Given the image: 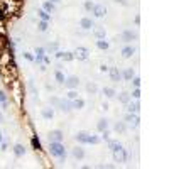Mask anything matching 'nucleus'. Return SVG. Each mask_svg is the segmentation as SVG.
<instances>
[{
  "mask_svg": "<svg viewBox=\"0 0 169 169\" xmlns=\"http://www.w3.org/2000/svg\"><path fill=\"white\" fill-rule=\"evenodd\" d=\"M105 129H108V120H107V118H101V120H98L97 130H98V132H103Z\"/></svg>",
  "mask_w": 169,
  "mask_h": 169,
  "instance_id": "17",
  "label": "nucleus"
},
{
  "mask_svg": "<svg viewBox=\"0 0 169 169\" xmlns=\"http://www.w3.org/2000/svg\"><path fill=\"white\" fill-rule=\"evenodd\" d=\"M93 34H95L97 39H105V27H95Z\"/></svg>",
  "mask_w": 169,
  "mask_h": 169,
  "instance_id": "16",
  "label": "nucleus"
},
{
  "mask_svg": "<svg viewBox=\"0 0 169 169\" xmlns=\"http://www.w3.org/2000/svg\"><path fill=\"white\" fill-rule=\"evenodd\" d=\"M125 122H130L134 127H139V123H140V118L137 117V115H135V113H130V112H129V113L125 115Z\"/></svg>",
  "mask_w": 169,
  "mask_h": 169,
  "instance_id": "6",
  "label": "nucleus"
},
{
  "mask_svg": "<svg viewBox=\"0 0 169 169\" xmlns=\"http://www.w3.org/2000/svg\"><path fill=\"white\" fill-rule=\"evenodd\" d=\"M83 107H84V100H83V98H75V100H71V108L81 110Z\"/></svg>",
  "mask_w": 169,
  "mask_h": 169,
  "instance_id": "11",
  "label": "nucleus"
},
{
  "mask_svg": "<svg viewBox=\"0 0 169 169\" xmlns=\"http://www.w3.org/2000/svg\"><path fill=\"white\" fill-rule=\"evenodd\" d=\"M24 58L27 59V61H34V56L30 54V53H24Z\"/></svg>",
  "mask_w": 169,
  "mask_h": 169,
  "instance_id": "42",
  "label": "nucleus"
},
{
  "mask_svg": "<svg viewBox=\"0 0 169 169\" xmlns=\"http://www.w3.org/2000/svg\"><path fill=\"white\" fill-rule=\"evenodd\" d=\"M134 76H135V73H134V69H132V68H127L125 71L122 73V78H123V80H127V81H130Z\"/></svg>",
  "mask_w": 169,
  "mask_h": 169,
  "instance_id": "19",
  "label": "nucleus"
},
{
  "mask_svg": "<svg viewBox=\"0 0 169 169\" xmlns=\"http://www.w3.org/2000/svg\"><path fill=\"white\" fill-rule=\"evenodd\" d=\"M51 2H53V4H56V2H59V0H51Z\"/></svg>",
  "mask_w": 169,
  "mask_h": 169,
  "instance_id": "48",
  "label": "nucleus"
},
{
  "mask_svg": "<svg viewBox=\"0 0 169 169\" xmlns=\"http://www.w3.org/2000/svg\"><path fill=\"white\" fill-rule=\"evenodd\" d=\"M42 118H46V120H51V118L54 117V110L53 108H42Z\"/></svg>",
  "mask_w": 169,
  "mask_h": 169,
  "instance_id": "20",
  "label": "nucleus"
},
{
  "mask_svg": "<svg viewBox=\"0 0 169 169\" xmlns=\"http://www.w3.org/2000/svg\"><path fill=\"white\" fill-rule=\"evenodd\" d=\"M37 14H39V17H41V21H46V22H49V21H51V15L46 12V10H42V8H41V10H39Z\"/></svg>",
  "mask_w": 169,
  "mask_h": 169,
  "instance_id": "29",
  "label": "nucleus"
},
{
  "mask_svg": "<svg viewBox=\"0 0 169 169\" xmlns=\"http://www.w3.org/2000/svg\"><path fill=\"white\" fill-rule=\"evenodd\" d=\"M84 8H86V10H91V8H93V4L90 2V0H86V2H84Z\"/></svg>",
  "mask_w": 169,
  "mask_h": 169,
  "instance_id": "41",
  "label": "nucleus"
},
{
  "mask_svg": "<svg viewBox=\"0 0 169 169\" xmlns=\"http://www.w3.org/2000/svg\"><path fill=\"white\" fill-rule=\"evenodd\" d=\"M91 10H93V14H95L97 17H103V15L107 14L105 5H100V4H98V5H93V8H91Z\"/></svg>",
  "mask_w": 169,
  "mask_h": 169,
  "instance_id": "8",
  "label": "nucleus"
},
{
  "mask_svg": "<svg viewBox=\"0 0 169 169\" xmlns=\"http://www.w3.org/2000/svg\"><path fill=\"white\" fill-rule=\"evenodd\" d=\"M132 97H134L135 100H139V98H140V90H139V88H135L134 91H132Z\"/></svg>",
  "mask_w": 169,
  "mask_h": 169,
  "instance_id": "39",
  "label": "nucleus"
},
{
  "mask_svg": "<svg viewBox=\"0 0 169 169\" xmlns=\"http://www.w3.org/2000/svg\"><path fill=\"white\" fill-rule=\"evenodd\" d=\"M56 107L59 110H63V112H69L71 110V100H58Z\"/></svg>",
  "mask_w": 169,
  "mask_h": 169,
  "instance_id": "5",
  "label": "nucleus"
},
{
  "mask_svg": "<svg viewBox=\"0 0 169 169\" xmlns=\"http://www.w3.org/2000/svg\"><path fill=\"white\" fill-rule=\"evenodd\" d=\"M118 100L122 101L123 105H127V103H129V101H130V95H129V93H120V95H118Z\"/></svg>",
  "mask_w": 169,
  "mask_h": 169,
  "instance_id": "25",
  "label": "nucleus"
},
{
  "mask_svg": "<svg viewBox=\"0 0 169 169\" xmlns=\"http://www.w3.org/2000/svg\"><path fill=\"white\" fill-rule=\"evenodd\" d=\"M2 140H4V137H2V132H0V144H2Z\"/></svg>",
  "mask_w": 169,
  "mask_h": 169,
  "instance_id": "47",
  "label": "nucleus"
},
{
  "mask_svg": "<svg viewBox=\"0 0 169 169\" xmlns=\"http://www.w3.org/2000/svg\"><path fill=\"white\" fill-rule=\"evenodd\" d=\"M108 147L112 149V151H113V149H117V147H120V144L117 142V140H110L108 139Z\"/></svg>",
  "mask_w": 169,
  "mask_h": 169,
  "instance_id": "34",
  "label": "nucleus"
},
{
  "mask_svg": "<svg viewBox=\"0 0 169 169\" xmlns=\"http://www.w3.org/2000/svg\"><path fill=\"white\" fill-rule=\"evenodd\" d=\"M14 154H15L17 157H22L25 154V149H24V145L22 144H17L15 147H14Z\"/></svg>",
  "mask_w": 169,
  "mask_h": 169,
  "instance_id": "22",
  "label": "nucleus"
},
{
  "mask_svg": "<svg viewBox=\"0 0 169 169\" xmlns=\"http://www.w3.org/2000/svg\"><path fill=\"white\" fill-rule=\"evenodd\" d=\"M132 83H134V86H135V88H139V86H140V78L134 76V78H132Z\"/></svg>",
  "mask_w": 169,
  "mask_h": 169,
  "instance_id": "38",
  "label": "nucleus"
},
{
  "mask_svg": "<svg viewBox=\"0 0 169 169\" xmlns=\"http://www.w3.org/2000/svg\"><path fill=\"white\" fill-rule=\"evenodd\" d=\"M58 49V42H51L49 44V51H56Z\"/></svg>",
  "mask_w": 169,
  "mask_h": 169,
  "instance_id": "43",
  "label": "nucleus"
},
{
  "mask_svg": "<svg viewBox=\"0 0 169 169\" xmlns=\"http://www.w3.org/2000/svg\"><path fill=\"white\" fill-rule=\"evenodd\" d=\"M86 91L91 93V95H95V93L98 91V86L95 83H88V84H86Z\"/></svg>",
  "mask_w": 169,
  "mask_h": 169,
  "instance_id": "30",
  "label": "nucleus"
},
{
  "mask_svg": "<svg viewBox=\"0 0 169 169\" xmlns=\"http://www.w3.org/2000/svg\"><path fill=\"white\" fill-rule=\"evenodd\" d=\"M103 95H105V97H108V98H113L115 97V90L110 88V86H105V88H103Z\"/></svg>",
  "mask_w": 169,
  "mask_h": 169,
  "instance_id": "27",
  "label": "nucleus"
},
{
  "mask_svg": "<svg viewBox=\"0 0 169 169\" xmlns=\"http://www.w3.org/2000/svg\"><path fill=\"white\" fill-rule=\"evenodd\" d=\"M49 152L51 156L58 157L59 161H64L66 159V149L61 142H49Z\"/></svg>",
  "mask_w": 169,
  "mask_h": 169,
  "instance_id": "1",
  "label": "nucleus"
},
{
  "mask_svg": "<svg viewBox=\"0 0 169 169\" xmlns=\"http://www.w3.org/2000/svg\"><path fill=\"white\" fill-rule=\"evenodd\" d=\"M134 53H135V49L132 46H125L122 49V56H123V58H132V54H134Z\"/></svg>",
  "mask_w": 169,
  "mask_h": 169,
  "instance_id": "21",
  "label": "nucleus"
},
{
  "mask_svg": "<svg viewBox=\"0 0 169 169\" xmlns=\"http://www.w3.org/2000/svg\"><path fill=\"white\" fill-rule=\"evenodd\" d=\"M110 78H112V81H118L122 78V73L118 71V68H110Z\"/></svg>",
  "mask_w": 169,
  "mask_h": 169,
  "instance_id": "10",
  "label": "nucleus"
},
{
  "mask_svg": "<svg viewBox=\"0 0 169 169\" xmlns=\"http://www.w3.org/2000/svg\"><path fill=\"white\" fill-rule=\"evenodd\" d=\"M122 37H123V41H132V39H137V34L135 32H132V30H123V34H122Z\"/></svg>",
  "mask_w": 169,
  "mask_h": 169,
  "instance_id": "18",
  "label": "nucleus"
},
{
  "mask_svg": "<svg viewBox=\"0 0 169 169\" xmlns=\"http://www.w3.org/2000/svg\"><path fill=\"white\" fill-rule=\"evenodd\" d=\"M113 129H115V132H120V134H123V132L127 130V127H125V123H123V122H117Z\"/></svg>",
  "mask_w": 169,
  "mask_h": 169,
  "instance_id": "26",
  "label": "nucleus"
},
{
  "mask_svg": "<svg viewBox=\"0 0 169 169\" xmlns=\"http://www.w3.org/2000/svg\"><path fill=\"white\" fill-rule=\"evenodd\" d=\"M0 145H2V151H7V144H5L4 140H2V144H0Z\"/></svg>",
  "mask_w": 169,
  "mask_h": 169,
  "instance_id": "44",
  "label": "nucleus"
},
{
  "mask_svg": "<svg viewBox=\"0 0 169 169\" xmlns=\"http://www.w3.org/2000/svg\"><path fill=\"white\" fill-rule=\"evenodd\" d=\"M56 80H58V83H61V84H63L64 83V80H66V78H64V75H63V73H61V71H59V69H58V71H56Z\"/></svg>",
  "mask_w": 169,
  "mask_h": 169,
  "instance_id": "31",
  "label": "nucleus"
},
{
  "mask_svg": "<svg viewBox=\"0 0 169 169\" xmlns=\"http://www.w3.org/2000/svg\"><path fill=\"white\" fill-rule=\"evenodd\" d=\"M75 98H78V93H76L75 90H69V93H68V100H75Z\"/></svg>",
  "mask_w": 169,
  "mask_h": 169,
  "instance_id": "36",
  "label": "nucleus"
},
{
  "mask_svg": "<svg viewBox=\"0 0 169 169\" xmlns=\"http://www.w3.org/2000/svg\"><path fill=\"white\" fill-rule=\"evenodd\" d=\"M101 139H103V140H108V139H110V132H108V129H105V130L101 132Z\"/></svg>",
  "mask_w": 169,
  "mask_h": 169,
  "instance_id": "37",
  "label": "nucleus"
},
{
  "mask_svg": "<svg viewBox=\"0 0 169 169\" xmlns=\"http://www.w3.org/2000/svg\"><path fill=\"white\" fill-rule=\"evenodd\" d=\"M117 2H120L122 5H127V2H125V0H117Z\"/></svg>",
  "mask_w": 169,
  "mask_h": 169,
  "instance_id": "46",
  "label": "nucleus"
},
{
  "mask_svg": "<svg viewBox=\"0 0 169 169\" xmlns=\"http://www.w3.org/2000/svg\"><path fill=\"white\" fill-rule=\"evenodd\" d=\"M37 27H39V30H41V32H46V30H47V22L46 21H41Z\"/></svg>",
  "mask_w": 169,
  "mask_h": 169,
  "instance_id": "32",
  "label": "nucleus"
},
{
  "mask_svg": "<svg viewBox=\"0 0 169 169\" xmlns=\"http://www.w3.org/2000/svg\"><path fill=\"white\" fill-rule=\"evenodd\" d=\"M127 110L130 112V113H137L140 110V105H139V101H135V103H132V101H129L127 103Z\"/></svg>",
  "mask_w": 169,
  "mask_h": 169,
  "instance_id": "14",
  "label": "nucleus"
},
{
  "mask_svg": "<svg viewBox=\"0 0 169 169\" xmlns=\"http://www.w3.org/2000/svg\"><path fill=\"white\" fill-rule=\"evenodd\" d=\"M42 58H44V47H37V49H36V58H34V61L37 64H42Z\"/></svg>",
  "mask_w": 169,
  "mask_h": 169,
  "instance_id": "13",
  "label": "nucleus"
},
{
  "mask_svg": "<svg viewBox=\"0 0 169 169\" xmlns=\"http://www.w3.org/2000/svg\"><path fill=\"white\" fill-rule=\"evenodd\" d=\"M54 8H56V5L53 4L51 0H47V2H44V5H42V10H46L47 14H51V12H53V10H54Z\"/></svg>",
  "mask_w": 169,
  "mask_h": 169,
  "instance_id": "24",
  "label": "nucleus"
},
{
  "mask_svg": "<svg viewBox=\"0 0 169 169\" xmlns=\"http://www.w3.org/2000/svg\"><path fill=\"white\" fill-rule=\"evenodd\" d=\"M73 156H75L76 159H83L84 157V149L83 147H75L73 149Z\"/></svg>",
  "mask_w": 169,
  "mask_h": 169,
  "instance_id": "23",
  "label": "nucleus"
},
{
  "mask_svg": "<svg viewBox=\"0 0 169 169\" xmlns=\"http://www.w3.org/2000/svg\"><path fill=\"white\" fill-rule=\"evenodd\" d=\"M88 135L90 134H86V132H78L75 137H76V140H78L80 144H88Z\"/></svg>",
  "mask_w": 169,
  "mask_h": 169,
  "instance_id": "12",
  "label": "nucleus"
},
{
  "mask_svg": "<svg viewBox=\"0 0 169 169\" xmlns=\"http://www.w3.org/2000/svg\"><path fill=\"white\" fill-rule=\"evenodd\" d=\"M64 139V134L61 130H51L49 132V142H61V140Z\"/></svg>",
  "mask_w": 169,
  "mask_h": 169,
  "instance_id": "3",
  "label": "nucleus"
},
{
  "mask_svg": "<svg viewBox=\"0 0 169 169\" xmlns=\"http://www.w3.org/2000/svg\"><path fill=\"white\" fill-rule=\"evenodd\" d=\"M32 145H34V149H36V151H41V149H42V147H41V142H39L36 137L32 139Z\"/></svg>",
  "mask_w": 169,
  "mask_h": 169,
  "instance_id": "35",
  "label": "nucleus"
},
{
  "mask_svg": "<svg viewBox=\"0 0 169 169\" xmlns=\"http://www.w3.org/2000/svg\"><path fill=\"white\" fill-rule=\"evenodd\" d=\"M100 142V137L97 135H88V144H98Z\"/></svg>",
  "mask_w": 169,
  "mask_h": 169,
  "instance_id": "33",
  "label": "nucleus"
},
{
  "mask_svg": "<svg viewBox=\"0 0 169 169\" xmlns=\"http://www.w3.org/2000/svg\"><path fill=\"white\" fill-rule=\"evenodd\" d=\"M88 53H90V51L88 49H86V47H78V49H76L75 51V58H78V59H86V58H88Z\"/></svg>",
  "mask_w": 169,
  "mask_h": 169,
  "instance_id": "7",
  "label": "nucleus"
},
{
  "mask_svg": "<svg viewBox=\"0 0 169 169\" xmlns=\"http://www.w3.org/2000/svg\"><path fill=\"white\" fill-rule=\"evenodd\" d=\"M56 58H61V59H64V61H71V59H75V53H61V51H58L56 53Z\"/></svg>",
  "mask_w": 169,
  "mask_h": 169,
  "instance_id": "9",
  "label": "nucleus"
},
{
  "mask_svg": "<svg viewBox=\"0 0 169 169\" xmlns=\"http://www.w3.org/2000/svg\"><path fill=\"white\" fill-rule=\"evenodd\" d=\"M100 69H101V71H103V73H105V71H108V68H107L105 64H103V66H100Z\"/></svg>",
  "mask_w": 169,
  "mask_h": 169,
  "instance_id": "45",
  "label": "nucleus"
},
{
  "mask_svg": "<svg viewBox=\"0 0 169 169\" xmlns=\"http://www.w3.org/2000/svg\"><path fill=\"white\" fill-rule=\"evenodd\" d=\"M81 27H83V29H91V27H95V25H93V22H91V19H88V17H83V19H81Z\"/></svg>",
  "mask_w": 169,
  "mask_h": 169,
  "instance_id": "15",
  "label": "nucleus"
},
{
  "mask_svg": "<svg viewBox=\"0 0 169 169\" xmlns=\"http://www.w3.org/2000/svg\"><path fill=\"white\" fill-rule=\"evenodd\" d=\"M113 161L115 162H125L127 161V152H125V149L122 147V145H120V147H117V149H113Z\"/></svg>",
  "mask_w": 169,
  "mask_h": 169,
  "instance_id": "2",
  "label": "nucleus"
},
{
  "mask_svg": "<svg viewBox=\"0 0 169 169\" xmlns=\"http://www.w3.org/2000/svg\"><path fill=\"white\" fill-rule=\"evenodd\" d=\"M64 84H66L69 90H75V88H78V84H80V78H78V76H69L68 80H64Z\"/></svg>",
  "mask_w": 169,
  "mask_h": 169,
  "instance_id": "4",
  "label": "nucleus"
},
{
  "mask_svg": "<svg viewBox=\"0 0 169 169\" xmlns=\"http://www.w3.org/2000/svg\"><path fill=\"white\" fill-rule=\"evenodd\" d=\"M0 101H2V103H5V101H7V95H5L2 90H0Z\"/></svg>",
  "mask_w": 169,
  "mask_h": 169,
  "instance_id": "40",
  "label": "nucleus"
},
{
  "mask_svg": "<svg viewBox=\"0 0 169 169\" xmlns=\"http://www.w3.org/2000/svg\"><path fill=\"white\" fill-rule=\"evenodd\" d=\"M97 47L105 51V49H108V42H107L105 39H98V41H97Z\"/></svg>",
  "mask_w": 169,
  "mask_h": 169,
  "instance_id": "28",
  "label": "nucleus"
},
{
  "mask_svg": "<svg viewBox=\"0 0 169 169\" xmlns=\"http://www.w3.org/2000/svg\"><path fill=\"white\" fill-rule=\"evenodd\" d=\"M0 123H2V113H0Z\"/></svg>",
  "mask_w": 169,
  "mask_h": 169,
  "instance_id": "49",
  "label": "nucleus"
}]
</instances>
